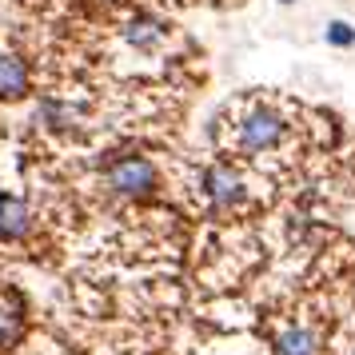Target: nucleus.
Segmentation results:
<instances>
[{
	"instance_id": "obj_11",
	"label": "nucleus",
	"mask_w": 355,
	"mask_h": 355,
	"mask_svg": "<svg viewBox=\"0 0 355 355\" xmlns=\"http://www.w3.org/2000/svg\"><path fill=\"white\" fill-rule=\"evenodd\" d=\"M352 355H355V352H352Z\"/></svg>"
},
{
	"instance_id": "obj_7",
	"label": "nucleus",
	"mask_w": 355,
	"mask_h": 355,
	"mask_svg": "<svg viewBox=\"0 0 355 355\" xmlns=\"http://www.w3.org/2000/svg\"><path fill=\"white\" fill-rule=\"evenodd\" d=\"M275 347H279V355H320V336L311 327H288L275 339Z\"/></svg>"
},
{
	"instance_id": "obj_10",
	"label": "nucleus",
	"mask_w": 355,
	"mask_h": 355,
	"mask_svg": "<svg viewBox=\"0 0 355 355\" xmlns=\"http://www.w3.org/2000/svg\"><path fill=\"white\" fill-rule=\"evenodd\" d=\"M279 4H295V0H279Z\"/></svg>"
},
{
	"instance_id": "obj_4",
	"label": "nucleus",
	"mask_w": 355,
	"mask_h": 355,
	"mask_svg": "<svg viewBox=\"0 0 355 355\" xmlns=\"http://www.w3.org/2000/svg\"><path fill=\"white\" fill-rule=\"evenodd\" d=\"M33 236V208L24 196L0 192V240L4 243H20Z\"/></svg>"
},
{
	"instance_id": "obj_6",
	"label": "nucleus",
	"mask_w": 355,
	"mask_h": 355,
	"mask_svg": "<svg viewBox=\"0 0 355 355\" xmlns=\"http://www.w3.org/2000/svg\"><path fill=\"white\" fill-rule=\"evenodd\" d=\"M164 36H168V28H164L160 20L152 17H132L128 24H124V40H128L136 52H152L164 44Z\"/></svg>"
},
{
	"instance_id": "obj_8",
	"label": "nucleus",
	"mask_w": 355,
	"mask_h": 355,
	"mask_svg": "<svg viewBox=\"0 0 355 355\" xmlns=\"http://www.w3.org/2000/svg\"><path fill=\"white\" fill-rule=\"evenodd\" d=\"M20 336H24V315L17 307H0V352H8Z\"/></svg>"
},
{
	"instance_id": "obj_9",
	"label": "nucleus",
	"mask_w": 355,
	"mask_h": 355,
	"mask_svg": "<svg viewBox=\"0 0 355 355\" xmlns=\"http://www.w3.org/2000/svg\"><path fill=\"white\" fill-rule=\"evenodd\" d=\"M327 44H331V49H352L355 44V28L352 24H343V20H331V24H327Z\"/></svg>"
},
{
	"instance_id": "obj_3",
	"label": "nucleus",
	"mask_w": 355,
	"mask_h": 355,
	"mask_svg": "<svg viewBox=\"0 0 355 355\" xmlns=\"http://www.w3.org/2000/svg\"><path fill=\"white\" fill-rule=\"evenodd\" d=\"M200 188H204L211 208H236L248 196V184H243V176L232 164H211L208 172H204V180H200Z\"/></svg>"
},
{
	"instance_id": "obj_5",
	"label": "nucleus",
	"mask_w": 355,
	"mask_h": 355,
	"mask_svg": "<svg viewBox=\"0 0 355 355\" xmlns=\"http://www.w3.org/2000/svg\"><path fill=\"white\" fill-rule=\"evenodd\" d=\"M28 96V68L20 56L0 52V100H20Z\"/></svg>"
},
{
	"instance_id": "obj_1",
	"label": "nucleus",
	"mask_w": 355,
	"mask_h": 355,
	"mask_svg": "<svg viewBox=\"0 0 355 355\" xmlns=\"http://www.w3.org/2000/svg\"><path fill=\"white\" fill-rule=\"evenodd\" d=\"M288 140V120L272 104H252L236 124V148L240 152H272Z\"/></svg>"
},
{
	"instance_id": "obj_2",
	"label": "nucleus",
	"mask_w": 355,
	"mask_h": 355,
	"mask_svg": "<svg viewBox=\"0 0 355 355\" xmlns=\"http://www.w3.org/2000/svg\"><path fill=\"white\" fill-rule=\"evenodd\" d=\"M104 184H108L116 196H124V200H144V196H152V188H156V168L148 160H140V156H128V160L108 164Z\"/></svg>"
}]
</instances>
